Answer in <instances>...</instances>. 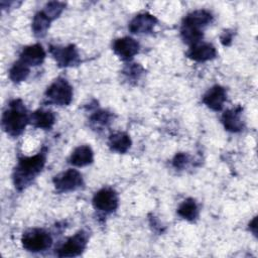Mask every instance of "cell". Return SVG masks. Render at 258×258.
<instances>
[{"label":"cell","instance_id":"obj_19","mask_svg":"<svg viewBox=\"0 0 258 258\" xmlns=\"http://www.w3.org/2000/svg\"><path fill=\"white\" fill-rule=\"evenodd\" d=\"M51 21L52 20L42 10L38 11L32 19L31 28L33 34L36 37H43L46 34Z\"/></svg>","mask_w":258,"mask_h":258},{"label":"cell","instance_id":"obj_5","mask_svg":"<svg viewBox=\"0 0 258 258\" xmlns=\"http://www.w3.org/2000/svg\"><path fill=\"white\" fill-rule=\"evenodd\" d=\"M45 96L55 105L68 106L73 100V88L66 79L57 78L46 89Z\"/></svg>","mask_w":258,"mask_h":258},{"label":"cell","instance_id":"obj_12","mask_svg":"<svg viewBox=\"0 0 258 258\" xmlns=\"http://www.w3.org/2000/svg\"><path fill=\"white\" fill-rule=\"evenodd\" d=\"M186 55L195 61L204 62L215 58L217 56V49L211 43L199 42L195 45L189 46Z\"/></svg>","mask_w":258,"mask_h":258},{"label":"cell","instance_id":"obj_13","mask_svg":"<svg viewBox=\"0 0 258 258\" xmlns=\"http://www.w3.org/2000/svg\"><path fill=\"white\" fill-rule=\"evenodd\" d=\"M242 107L238 106L233 109L226 110L222 115V123L227 131L237 133L243 130L244 123L242 120Z\"/></svg>","mask_w":258,"mask_h":258},{"label":"cell","instance_id":"obj_18","mask_svg":"<svg viewBox=\"0 0 258 258\" xmlns=\"http://www.w3.org/2000/svg\"><path fill=\"white\" fill-rule=\"evenodd\" d=\"M131 144V138L125 132H115L109 136L108 145L112 151L118 153H125L129 150Z\"/></svg>","mask_w":258,"mask_h":258},{"label":"cell","instance_id":"obj_23","mask_svg":"<svg viewBox=\"0 0 258 258\" xmlns=\"http://www.w3.org/2000/svg\"><path fill=\"white\" fill-rule=\"evenodd\" d=\"M66 7V4L63 2H58V1H51L45 4L44 9L42 10L51 20L57 18L61 12L63 11Z\"/></svg>","mask_w":258,"mask_h":258},{"label":"cell","instance_id":"obj_7","mask_svg":"<svg viewBox=\"0 0 258 258\" xmlns=\"http://www.w3.org/2000/svg\"><path fill=\"white\" fill-rule=\"evenodd\" d=\"M88 233L84 230L77 232L74 236L70 237L58 249V257H75L81 255L88 244Z\"/></svg>","mask_w":258,"mask_h":258},{"label":"cell","instance_id":"obj_2","mask_svg":"<svg viewBox=\"0 0 258 258\" xmlns=\"http://www.w3.org/2000/svg\"><path fill=\"white\" fill-rule=\"evenodd\" d=\"M213 21V15L205 9L195 10L188 13L182 20L180 35L184 43L189 46L201 42L204 33L203 29Z\"/></svg>","mask_w":258,"mask_h":258},{"label":"cell","instance_id":"obj_20","mask_svg":"<svg viewBox=\"0 0 258 258\" xmlns=\"http://www.w3.org/2000/svg\"><path fill=\"white\" fill-rule=\"evenodd\" d=\"M177 214L184 220L194 222L199 217V208L194 199L184 200L177 209Z\"/></svg>","mask_w":258,"mask_h":258},{"label":"cell","instance_id":"obj_14","mask_svg":"<svg viewBox=\"0 0 258 258\" xmlns=\"http://www.w3.org/2000/svg\"><path fill=\"white\" fill-rule=\"evenodd\" d=\"M227 100V93L226 90L219 86L216 85L214 87H212L204 96L203 98V102L204 104L214 110V111H221L223 109L224 103Z\"/></svg>","mask_w":258,"mask_h":258},{"label":"cell","instance_id":"obj_9","mask_svg":"<svg viewBox=\"0 0 258 258\" xmlns=\"http://www.w3.org/2000/svg\"><path fill=\"white\" fill-rule=\"evenodd\" d=\"M118 195L109 187H104L98 190L93 198V206L96 210L104 213H113L118 208Z\"/></svg>","mask_w":258,"mask_h":258},{"label":"cell","instance_id":"obj_1","mask_svg":"<svg viewBox=\"0 0 258 258\" xmlns=\"http://www.w3.org/2000/svg\"><path fill=\"white\" fill-rule=\"evenodd\" d=\"M46 162V148L33 156H24L18 160L13 172V182L18 190L27 187L41 172Z\"/></svg>","mask_w":258,"mask_h":258},{"label":"cell","instance_id":"obj_25","mask_svg":"<svg viewBox=\"0 0 258 258\" xmlns=\"http://www.w3.org/2000/svg\"><path fill=\"white\" fill-rule=\"evenodd\" d=\"M187 162H188V155L183 152H179L175 154V156L172 159V165L176 169H182L183 167L186 166Z\"/></svg>","mask_w":258,"mask_h":258},{"label":"cell","instance_id":"obj_15","mask_svg":"<svg viewBox=\"0 0 258 258\" xmlns=\"http://www.w3.org/2000/svg\"><path fill=\"white\" fill-rule=\"evenodd\" d=\"M45 58V51L41 44L35 43L25 46L20 53V60L28 67H36L42 63Z\"/></svg>","mask_w":258,"mask_h":258},{"label":"cell","instance_id":"obj_10","mask_svg":"<svg viewBox=\"0 0 258 258\" xmlns=\"http://www.w3.org/2000/svg\"><path fill=\"white\" fill-rule=\"evenodd\" d=\"M139 48L137 40L129 36L118 38L113 42V50L122 60L132 59L138 53Z\"/></svg>","mask_w":258,"mask_h":258},{"label":"cell","instance_id":"obj_3","mask_svg":"<svg viewBox=\"0 0 258 258\" xmlns=\"http://www.w3.org/2000/svg\"><path fill=\"white\" fill-rule=\"evenodd\" d=\"M29 123V115L19 99L12 100L2 115L1 125L3 130L11 137H17L23 133Z\"/></svg>","mask_w":258,"mask_h":258},{"label":"cell","instance_id":"obj_22","mask_svg":"<svg viewBox=\"0 0 258 258\" xmlns=\"http://www.w3.org/2000/svg\"><path fill=\"white\" fill-rule=\"evenodd\" d=\"M29 73L30 67H28L19 59L11 67L9 71V78L13 83H20L27 79Z\"/></svg>","mask_w":258,"mask_h":258},{"label":"cell","instance_id":"obj_4","mask_svg":"<svg viewBox=\"0 0 258 258\" xmlns=\"http://www.w3.org/2000/svg\"><path fill=\"white\" fill-rule=\"evenodd\" d=\"M22 246L29 252H41L48 249L52 244V238L43 229H30L21 238Z\"/></svg>","mask_w":258,"mask_h":258},{"label":"cell","instance_id":"obj_6","mask_svg":"<svg viewBox=\"0 0 258 258\" xmlns=\"http://www.w3.org/2000/svg\"><path fill=\"white\" fill-rule=\"evenodd\" d=\"M55 189L58 192H69L79 189L84 184L82 174L73 168L62 171L55 175L52 179Z\"/></svg>","mask_w":258,"mask_h":258},{"label":"cell","instance_id":"obj_26","mask_svg":"<svg viewBox=\"0 0 258 258\" xmlns=\"http://www.w3.org/2000/svg\"><path fill=\"white\" fill-rule=\"evenodd\" d=\"M221 42L223 45H230L233 39V32L230 30H226L223 32V34L220 37Z\"/></svg>","mask_w":258,"mask_h":258},{"label":"cell","instance_id":"obj_11","mask_svg":"<svg viewBox=\"0 0 258 258\" xmlns=\"http://www.w3.org/2000/svg\"><path fill=\"white\" fill-rule=\"evenodd\" d=\"M157 23V18L148 13L143 12L137 14L129 23L128 29L131 33L134 34H143V33H149L153 30L154 26Z\"/></svg>","mask_w":258,"mask_h":258},{"label":"cell","instance_id":"obj_24","mask_svg":"<svg viewBox=\"0 0 258 258\" xmlns=\"http://www.w3.org/2000/svg\"><path fill=\"white\" fill-rule=\"evenodd\" d=\"M123 73L127 77V79L138 80L143 73V69L138 63H132L127 66L123 71Z\"/></svg>","mask_w":258,"mask_h":258},{"label":"cell","instance_id":"obj_16","mask_svg":"<svg viewBox=\"0 0 258 258\" xmlns=\"http://www.w3.org/2000/svg\"><path fill=\"white\" fill-rule=\"evenodd\" d=\"M29 122L35 128L49 130L55 123V115L50 110L39 109L29 116Z\"/></svg>","mask_w":258,"mask_h":258},{"label":"cell","instance_id":"obj_8","mask_svg":"<svg viewBox=\"0 0 258 258\" xmlns=\"http://www.w3.org/2000/svg\"><path fill=\"white\" fill-rule=\"evenodd\" d=\"M49 52L60 68L74 67L80 63V54L74 44L67 46L50 45Z\"/></svg>","mask_w":258,"mask_h":258},{"label":"cell","instance_id":"obj_21","mask_svg":"<svg viewBox=\"0 0 258 258\" xmlns=\"http://www.w3.org/2000/svg\"><path fill=\"white\" fill-rule=\"evenodd\" d=\"M113 119V115L105 110H100L95 112L90 117V125L95 130H102L108 127Z\"/></svg>","mask_w":258,"mask_h":258},{"label":"cell","instance_id":"obj_27","mask_svg":"<svg viewBox=\"0 0 258 258\" xmlns=\"http://www.w3.org/2000/svg\"><path fill=\"white\" fill-rule=\"evenodd\" d=\"M257 218L255 217L253 220H252V222H250V224H249V229H250V231L254 234V235H256V233H257Z\"/></svg>","mask_w":258,"mask_h":258},{"label":"cell","instance_id":"obj_17","mask_svg":"<svg viewBox=\"0 0 258 258\" xmlns=\"http://www.w3.org/2000/svg\"><path fill=\"white\" fill-rule=\"evenodd\" d=\"M69 160L70 163L75 166H86L93 162L94 152L89 145H81L73 151Z\"/></svg>","mask_w":258,"mask_h":258}]
</instances>
